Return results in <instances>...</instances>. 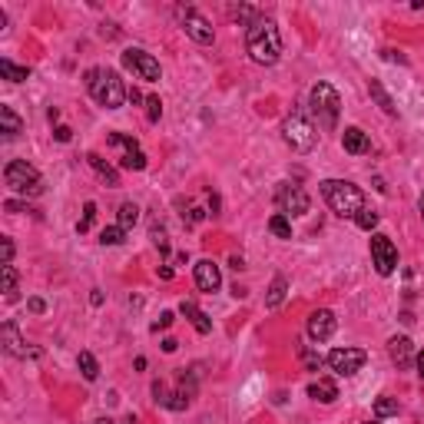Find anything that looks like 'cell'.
<instances>
[{"mask_svg":"<svg viewBox=\"0 0 424 424\" xmlns=\"http://www.w3.org/2000/svg\"><path fill=\"white\" fill-rule=\"evenodd\" d=\"M146 113H150V123H156V119L163 117V103H159V97H146Z\"/></svg>","mask_w":424,"mask_h":424,"instance_id":"d6a6232c","label":"cell"},{"mask_svg":"<svg viewBox=\"0 0 424 424\" xmlns=\"http://www.w3.org/2000/svg\"><path fill=\"white\" fill-rule=\"evenodd\" d=\"M368 361V355L361 352V348H335L332 355H328V365H332V372L341 374V378H348V374L361 372V365Z\"/></svg>","mask_w":424,"mask_h":424,"instance_id":"30bf717a","label":"cell"},{"mask_svg":"<svg viewBox=\"0 0 424 424\" xmlns=\"http://www.w3.org/2000/svg\"><path fill=\"white\" fill-rule=\"evenodd\" d=\"M285 292H289V282L282 279V275H275L269 285V295H265V305L269 308H279L282 302H285Z\"/></svg>","mask_w":424,"mask_h":424,"instance_id":"7402d4cb","label":"cell"},{"mask_svg":"<svg viewBox=\"0 0 424 424\" xmlns=\"http://www.w3.org/2000/svg\"><path fill=\"white\" fill-rule=\"evenodd\" d=\"M196 285L203 292H219V285H222V272H219V265L216 262H209V259H203V262H196Z\"/></svg>","mask_w":424,"mask_h":424,"instance_id":"9a60e30c","label":"cell"},{"mask_svg":"<svg viewBox=\"0 0 424 424\" xmlns=\"http://www.w3.org/2000/svg\"><path fill=\"white\" fill-rule=\"evenodd\" d=\"M341 146H345V153L365 156L368 150H372V139H368V133H365V130H358V126H348V130L341 133Z\"/></svg>","mask_w":424,"mask_h":424,"instance_id":"e0dca14e","label":"cell"},{"mask_svg":"<svg viewBox=\"0 0 424 424\" xmlns=\"http://www.w3.org/2000/svg\"><path fill=\"white\" fill-rule=\"evenodd\" d=\"M269 232H272V236H279V239H292V222H289V216L275 212V216L269 219Z\"/></svg>","mask_w":424,"mask_h":424,"instance_id":"484cf974","label":"cell"},{"mask_svg":"<svg viewBox=\"0 0 424 424\" xmlns=\"http://www.w3.org/2000/svg\"><path fill=\"white\" fill-rule=\"evenodd\" d=\"M308 398H315V401H322V405H332V401L339 398V385H335L332 378H315V381L308 385Z\"/></svg>","mask_w":424,"mask_h":424,"instance_id":"ac0fdd59","label":"cell"},{"mask_svg":"<svg viewBox=\"0 0 424 424\" xmlns=\"http://www.w3.org/2000/svg\"><path fill=\"white\" fill-rule=\"evenodd\" d=\"M414 365H418V374L424 378V352H418V358H414Z\"/></svg>","mask_w":424,"mask_h":424,"instance_id":"ab89813d","label":"cell"},{"mask_svg":"<svg viewBox=\"0 0 424 424\" xmlns=\"http://www.w3.org/2000/svg\"><path fill=\"white\" fill-rule=\"evenodd\" d=\"M282 139L289 143L295 153H312L319 133H315V126L308 123V117L302 110H292L289 117H285V123H282Z\"/></svg>","mask_w":424,"mask_h":424,"instance_id":"5b68a950","label":"cell"},{"mask_svg":"<svg viewBox=\"0 0 424 424\" xmlns=\"http://www.w3.org/2000/svg\"><path fill=\"white\" fill-rule=\"evenodd\" d=\"M368 90H372V97L378 100V106H381L388 117H398V106H394V100L388 97V90H385V86L378 83V80H372V83H368Z\"/></svg>","mask_w":424,"mask_h":424,"instance_id":"603a6c76","label":"cell"},{"mask_svg":"<svg viewBox=\"0 0 424 424\" xmlns=\"http://www.w3.org/2000/svg\"><path fill=\"white\" fill-rule=\"evenodd\" d=\"M0 272H3V295L17 299V269L14 265H0Z\"/></svg>","mask_w":424,"mask_h":424,"instance_id":"4316f807","label":"cell"},{"mask_svg":"<svg viewBox=\"0 0 424 424\" xmlns=\"http://www.w3.org/2000/svg\"><path fill=\"white\" fill-rule=\"evenodd\" d=\"M418 209H421V219H424V196H421V203H418Z\"/></svg>","mask_w":424,"mask_h":424,"instance_id":"7bdbcfd3","label":"cell"},{"mask_svg":"<svg viewBox=\"0 0 424 424\" xmlns=\"http://www.w3.org/2000/svg\"><path fill=\"white\" fill-rule=\"evenodd\" d=\"M43 308H47L43 299H30V312H43Z\"/></svg>","mask_w":424,"mask_h":424,"instance_id":"74e56055","label":"cell"},{"mask_svg":"<svg viewBox=\"0 0 424 424\" xmlns=\"http://www.w3.org/2000/svg\"><path fill=\"white\" fill-rule=\"evenodd\" d=\"M77 365H80V372H83L86 381H97V378H100V365H97V358L90 355V352H80Z\"/></svg>","mask_w":424,"mask_h":424,"instance_id":"d4e9b609","label":"cell"},{"mask_svg":"<svg viewBox=\"0 0 424 424\" xmlns=\"http://www.w3.org/2000/svg\"><path fill=\"white\" fill-rule=\"evenodd\" d=\"M374 414H378V418H391V414H398V401L388 398V394H381V398L374 401Z\"/></svg>","mask_w":424,"mask_h":424,"instance_id":"f546056e","label":"cell"},{"mask_svg":"<svg viewBox=\"0 0 424 424\" xmlns=\"http://www.w3.org/2000/svg\"><path fill=\"white\" fill-rule=\"evenodd\" d=\"M372 265L378 269V275H391L398 269V249L385 232H374L372 236Z\"/></svg>","mask_w":424,"mask_h":424,"instance_id":"9c48e42d","label":"cell"},{"mask_svg":"<svg viewBox=\"0 0 424 424\" xmlns=\"http://www.w3.org/2000/svg\"><path fill=\"white\" fill-rule=\"evenodd\" d=\"M53 136H57V143H70V139H73V130H70V126H57Z\"/></svg>","mask_w":424,"mask_h":424,"instance_id":"e575fe53","label":"cell"},{"mask_svg":"<svg viewBox=\"0 0 424 424\" xmlns=\"http://www.w3.org/2000/svg\"><path fill=\"white\" fill-rule=\"evenodd\" d=\"M388 355L398 368H411V365H414V345H411L407 335H394V339L388 341Z\"/></svg>","mask_w":424,"mask_h":424,"instance_id":"2e32d148","label":"cell"},{"mask_svg":"<svg viewBox=\"0 0 424 424\" xmlns=\"http://www.w3.org/2000/svg\"><path fill=\"white\" fill-rule=\"evenodd\" d=\"M136 222H139V209H136V203H123V205H119V222H117V225L130 229V225H136Z\"/></svg>","mask_w":424,"mask_h":424,"instance_id":"f1b7e54d","label":"cell"},{"mask_svg":"<svg viewBox=\"0 0 424 424\" xmlns=\"http://www.w3.org/2000/svg\"><path fill=\"white\" fill-rule=\"evenodd\" d=\"M86 163H90V166L97 170V176H100L106 186H113V189L119 186V172L113 170V166H110V163H106V159H103L100 153H90V156H86Z\"/></svg>","mask_w":424,"mask_h":424,"instance_id":"ffe728a7","label":"cell"},{"mask_svg":"<svg viewBox=\"0 0 424 424\" xmlns=\"http://www.w3.org/2000/svg\"><path fill=\"white\" fill-rule=\"evenodd\" d=\"M355 225H358V229H365V232H374V229H378V212L365 205V209L355 216Z\"/></svg>","mask_w":424,"mask_h":424,"instance_id":"83f0119b","label":"cell"},{"mask_svg":"<svg viewBox=\"0 0 424 424\" xmlns=\"http://www.w3.org/2000/svg\"><path fill=\"white\" fill-rule=\"evenodd\" d=\"M83 83H86V90H90V97L100 103V106H106V110H119V106L126 103V97H130V90L123 86L117 70H106V67L86 70Z\"/></svg>","mask_w":424,"mask_h":424,"instance_id":"7a4b0ae2","label":"cell"},{"mask_svg":"<svg viewBox=\"0 0 424 424\" xmlns=\"http://www.w3.org/2000/svg\"><path fill=\"white\" fill-rule=\"evenodd\" d=\"M106 143H110V146H117V150H123V156H119V166H126V170H146V156H143V150L136 146L130 136L110 133V136H106Z\"/></svg>","mask_w":424,"mask_h":424,"instance_id":"8fae6325","label":"cell"},{"mask_svg":"<svg viewBox=\"0 0 424 424\" xmlns=\"http://www.w3.org/2000/svg\"><path fill=\"white\" fill-rule=\"evenodd\" d=\"M123 67L133 70L136 77L146 80V83H159V60H156L153 53L130 47V50H123Z\"/></svg>","mask_w":424,"mask_h":424,"instance_id":"52a82bcc","label":"cell"},{"mask_svg":"<svg viewBox=\"0 0 424 424\" xmlns=\"http://www.w3.org/2000/svg\"><path fill=\"white\" fill-rule=\"evenodd\" d=\"M368 424H378V421H368Z\"/></svg>","mask_w":424,"mask_h":424,"instance_id":"ee69618b","label":"cell"},{"mask_svg":"<svg viewBox=\"0 0 424 424\" xmlns=\"http://www.w3.org/2000/svg\"><path fill=\"white\" fill-rule=\"evenodd\" d=\"M172 322H176V315H172V312H163V315H159V322L153 325V332H159V328H170Z\"/></svg>","mask_w":424,"mask_h":424,"instance_id":"d590c367","label":"cell"},{"mask_svg":"<svg viewBox=\"0 0 424 424\" xmlns=\"http://www.w3.org/2000/svg\"><path fill=\"white\" fill-rule=\"evenodd\" d=\"M123 236H126V229H123V225H110V229H103L100 232V242L103 245H119Z\"/></svg>","mask_w":424,"mask_h":424,"instance_id":"4dcf8cb0","label":"cell"},{"mask_svg":"<svg viewBox=\"0 0 424 424\" xmlns=\"http://www.w3.org/2000/svg\"><path fill=\"white\" fill-rule=\"evenodd\" d=\"M0 249H3V265H10V259H14V242L3 236L0 239Z\"/></svg>","mask_w":424,"mask_h":424,"instance_id":"836d02e7","label":"cell"},{"mask_svg":"<svg viewBox=\"0 0 424 424\" xmlns=\"http://www.w3.org/2000/svg\"><path fill=\"white\" fill-rule=\"evenodd\" d=\"M322 196H325V203L332 205V212L341 216V219H355L358 212L368 205L365 203V192L355 183H348V179H325Z\"/></svg>","mask_w":424,"mask_h":424,"instance_id":"3957f363","label":"cell"},{"mask_svg":"<svg viewBox=\"0 0 424 424\" xmlns=\"http://www.w3.org/2000/svg\"><path fill=\"white\" fill-rule=\"evenodd\" d=\"M308 106H312V117L319 123V130L332 133L339 126V113H341V97L332 83H315L308 93Z\"/></svg>","mask_w":424,"mask_h":424,"instance_id":"277c9868","label":"cell"},{"mask_svg":"<svg viewBox=\"0 0 424 424\" xmlns=\"http://www.w3.org/2000/svg\"><path fill=\"white\" fill-rule=\"evenodd\" d=\"M126 100H130V103H143V93H139V90H130V97H126Z\"/></svg>","mask_w":424,"mask_h":424,"instance_id":"60d3db41","label":"cell"},{"mask_svg":"<svg viewBox=\"0 0 424 424\" xmlns=\"http://www.w3.org/2000/svg\"><path fill=\"white\" fill-rule=\"evenodd\" d=\"M3 352L7 355H14V358H37L40 352L37 348H27V341L20 339V332H17V325L14 322H3Z\"/></svg>","mask_w":424,"mask_h":424,"instance_id":"4fadbf2b","label":"cell"},{"mask_svg":"<svg viewBox=\"0 0 424 424\" xmlns=\"http://www.w3.org/2000/svg\"><path fill=\"white\" fill-rule=\"evenodd\" d=\"M7 212H30V209L23 203H17V199H10V203H7Z\"/></svg>","mask_w":424,"mask_h":424,"instance_id":"8d00e7d4","label":"cell"},{"mask_svg":"<svg viewBox=\"0 0 424 424\" xmlns=\"http://www.w3.org/2000/svg\"><path fill=\"white\" fill-rule=\"evenodd\" d=\"M179 312H183L189 322H192V328H196L199 335H209V332H212V322H209V315H205V312L196 305V302H183V305H179Z\"/></svg>","mask_w":424,"mask_h":424,"instance_id":"d6986e66","label":"cell"},{"mask_svg":"<svg viewBox=\"0 0 424 424\" xmlns=\"http://www.w3.org/2000/svg\"><path fill=\"white\" fill-rule=\"evenodd\" d=\"M176 348H179V341H176V339H166V341H163V352H176Z\"/></svg>","mask_w":424,"mask_h":424,"instance_id":"f35d334b","label":"cell"},{"mask_svg":"<svg viewBox=\"0 0 424 424\" xmlns=\"http://www.w3.org/2000/svg\"><path fill=\"white\" fill-rule=\"evenodd\" d=\"M183 30H186L196 43H212V27H209V20L203 17V14H196V10H186V17H183Z\"/></svg>","mask_w":424,"mask_h":424,"instance_id":"5bb4252c","label":"cell"},{"mask_svg":"<svg viewBox=\"0 0 424 424\" xmlns=\"http://www.w3.org/2000/svg\"><path fill=\"white\" fill-rule=\"evenodd\" d=\"M93 424H117V421H110V418H97Z\"/></svg>","mask_w":424,"mask_h":424,"instance_id":"b9f144b4","label":"cell"},{"mask_svg":"<svg viewBox=\"0 0 424 424\" xmlns=\"http://www.w3.org/2000/svg\"><path fill=\"white\" fill-rule=\"evenodd\" d=\"M335 328H339L335 312H328V308H319V312L308 315V339L312 341H328L335 335Z\"/></svg>","mask_w":424,"mask_h":424,"instance_id":"7c38bea8","label":"cell"},{"mask_svg":"<svg viewBox=\"0 0 424 424\" xmlns=\"http://www.w3.org/2000/svg\"><path fill=\"white\" fill-rule=\"evenodd\" d=\"M20 130H23V119L14 113V106H0V133L7 139H14Z\"/></svg>","mask_w":424,"mask_h":424,"instance_id":"44dd1931","label":"cell"},{"mask_svg":"<svg viewBox=\"0 0 424 424\" xmlns=\"http://www.w3.org/2000/svg\"><path fill=\"white\" fill-rule=\"evenodd\" d=\"M93 219H97V203H86L83 205V219L77 222V232H86V229L93 225Z\"/></svg>","mask_w":424,"mask_h":424,"instance_id":"1f68e13d","label":"cell"},{"mask_svg":"<svg viewBox=\"0 0 424 424\" xmlns=\"http://www.w3.org/2000/svg\"><path fill=\"white\" fill-rule=\"evenodd\" d=\"M275 205L282 216H305L308 212V192L295 183H279L275 189Z\"/></svg>","mask_w":424,"mask_h":424,"instance_id":"ba28073f","label":"cell"},{"mask_svg":"<svg viewBox=\"0 0 424 424\" xmlns=\"http://www.w3.org/2000/svg\"><path fill=\"white\" fill-rule=\"evenodd\" d=\"M245 47H249V57L255 63H262V67L279 63V57H282V34H279L275 20L269 17L252 20L249 30H245Z\"/></svg>","mask_w":424,"mask_h":424,"instance_id":"6da1fadb","label":"cell"},{"mask_svg":"<svg viewBox=\"0 0 424 424\" xmlns=\"http://www.w3.org/2000/svg\"><path fill=\"white\" fill-rule=\"evenodd\" d=\"M0 73H3V80H10V83H23V80L30 77V70H27V67H17V63H10L7 57L0 60Z\"/></svg>","mask_w":424,"mask_h":424,"instance_id":"cb8c5ba5","label":"cell"},{"mask_svg":"<svg viewBox=\"0 0 424 424\" xmlns=\"http://www.w3.org/2000/svg\"><path fill=\"white\" fill-rule=\"evenodd\" d=\"M3 183L20 196H40L43 192V179L27 159H10L7 170H3Z\"/></svg>","mask_w":424,"mask_h":424,"instance_id":"8992f818","label":"cell"}]
</instances>
